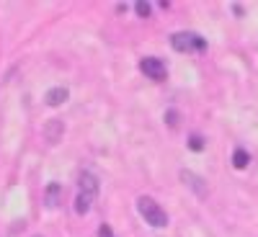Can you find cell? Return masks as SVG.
<instances>
[{
  "instance_id": "1",
  "label": "cell",
  "mask_w": 258,
  "mask_h": 237,
  "mask_svg": "<svg viewBox=\"0 0 258 237\" xmlns=\"http://www.w3.org/2000/svg\"><path fill=\"white\" fill-rule=\"evenodd\" d=\"M137 209H140L142 219H145L147 224H153V227H165V224H168V214L160 209L158 201H153L150 196H140V199H137Z\"/></svg>"
},
{
  "instance_id": "2",
  "label": "cell",
  "mask_w": 258,
  "mask_h": 237,
  "mask_svg": "<svg viewBox=\"0 0 258 237\" xmlns=\"http://www.w3.org/2000/svg\"><path fill=\"white\" fill-rule=\"evenodd\" d=\"M170 44H173L176 52H202L207 49V41L199 34H191V31H178L170 36Z\"/></svg>"
},
{
  "instance_id": "3",
  "label": "cell",
  "mask_w": 258,
  "mask_h": 237,
  "mask_svg": "<svg viewBox=\"0 0 258 237\" xmlns=\"http://www.w3.org/2000/svg\"><path fill=\"white\" fill-rule=\"evenodd\" d=\"M140 70L147 75V77H153V80H163L165 77V62L158 59V57H145L140 62Z\"/></svg>"
},
{
  "instance_id": "4",
  "label": "cell",
  "mask_w": 258,
  "mask_h": 237,
  "mask_svg": "<svg viewBox=\"0 0 258 237\" xmlns=\"http://www.w3.org/2000/svg\"><path fill=\"white\" fill-rule=\"evenodd\" d=\"M78 183H80V193H88V196L96 199V193H98V178L93 173H80Z\"/></svg>"
},
{
  "instance_id": "5",
  "label": "cell",
  "mask_w": 258,
  "mask_h": 237,
  "mask_svg": "<svg viewBox=\"0 0 258 237\" xmlns=\"http://www.w3.org/2000/svg\"><path fill=\"white\" fill-rule=\"evenodd\" d=\"M181 181H183L188 188H194V191H197L199 196H204V193H207V186H204V181H202L199 176H194L191 170H181Z\"/></svg>"
},
{
  "instance_id": "6",
  "label": "cell",
  "mask_w": 258,
  "mask_h": 237,
  "mask_svg": "<svg viewBox=\"0 0 258 237\" xmlns=\"http://www.w3.org/2000/svg\"><path fill=\"white\" fill-rule=\"evenodd\" d=\"M44 201H47L49 209H57V206H59V201H62V186H59V183H49V186H47Z\"/></svg>"
},
{
  "instance_id": "7",
  "label": "cell",
  "mask_w": 258,
  "mask_h": 237,
  "mask_svg": "<svg viewBox=\"0 0 258 237\" xmlns=\"http://www.w3.org/2000/svg\"><path fill=\"white\" fill-rule=\"evenodd\" d=\"M70 98V93H68V88H52L49 93H47V106H62L64 101Z\"/></svg>"
},
{
  "instance_id": "8",
  "label": "cell",
  "mask_w": 258,
  "mask_h": 237,
  "mask_svg": "<svg viewBox=\"0 0 258 237\" xmlns=\"http://www.w3.org/2000/svg\"><path fill=\"white\" fill-rule=\"evenodd\" d=\"M44 132H47V139L54 144V142H59V137L64 134V126H62V121H57V119H52L49 124H47V129H44Z\"/></svg>"
},
{
  "instance_id": "9",
  "label": "cell",
  "mask_w": 258,
  "mask_h": 237,
  "mask_svg": "<svg viewBox=\"0 0 258 237\" xmlns=\"http://www.w3.org/2000/svg\"><path fill=\"white\" fill-rule=\"evenodd\" d=\"M91 204H93V196H88V193H78L75 211H78V214H88V211H91Z\"/></svg>"
},
{
  "instance_id": "10",
  "label": "cell",
  "mask_w": 258,
  "mask_h": 237,
  "mask_svg": "<svg viewBox=\"0 0 258 237\" xmlns=\"http://www.w3.org/2000/svg\"><path fill=\"white\" fill-rule=\"evenodd\" d=\"M248 163H250V155L245 152L243 147H238V149L232 152V165L238 168V170H243V168H248Z\"/></svg>"
},
{
  "instance_id": "11",
  "label": "cell",
  "mask_w": 258,
  "mask_h": 237,
  "mask_svg": "<svg viewBox=\"0 0 258 237\" xmlns=\"http://www.w3.org/2000/svg\"><path fill=\"white\" fill-rule=\"evenodd\" d=\"M188 147L194 149V152H202V149H204V139L199 134H194V137H188Z\"/></svg>"
},
{
  "instance_id": "12",
  "label": "cell",
  "mask_w": 258,
  "mask_h": 237,
  "mask_svg": "<svg viewBox=\"0 0 258 237\" xmlns=\"http://www.w3.org/2000/svg\"><path fill=\"white\" fill-rule=\"evenodd\" d=\"M135 11H137V16H140V18H147L153 8H150V3H137V6H135Z\"/></svg>"
},
{
  "instance_id": "13",
  "label": "cell",
  "mask_w": 258,
  "mask_h": 237,
  "mask_svg": "<svg viewBox=\"0 0 258 237\" xmlns=\"http://www.w3.org/2000/svg\"><path fill=\"white\" fill-rule=\"evenodd\" d=\"M98 237H114L111 227H109V224H101V227H98Z\"/></svg>"
},
{
  "instance_id": "14",
  "label": "cell",
  "mask_w": 258,
  "mask_h": 237,
  "mask_svg": "<svg viewBox=\"0 0 258 237\" xmlns=\"http://www.w3.org/2000/svg\"><path fill=\"white\" fill-rule=\"evenodd\" d=\"M165 119H168V124H170V126H176V124H178V121H176V119H178V114H176V111H168V114H165Z\"/></svg>"
},
{
  "instance_id": "15",
  "label": "cell",
  "mask_w": 258,
  "mask_h": 237,
  "mask_svg": "<svg viewBox=\"0 0 258 237\" xmlns=\"http://www.w3.org/2000/svg\"><path fill=\"white\" fill-rule=\"evenodd\" d=\"M36 237H39V234H36Z\"/></svg>"
}]
</instances>
